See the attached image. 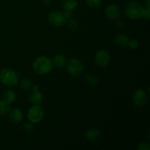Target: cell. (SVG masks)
<instances>
[{"mask_svg":"<svg viewBox=\"0 0 150 150\" xmlns=\"http://www.w3.org/2000/svg\"><path fill=\"white\" fill-rule=\"evenodd\" d=\"M3 99L9 103H13L16 100V94L12 89H7L3 93Z\"/></svg>","mask_w":150,"mask_h":150,"instance_id":"17","label":"cell"},{"mask_svg":"<svg viewBox=\"0 0 150 150\" xmlns=\"http://www.w3.org/2000/svg\"><path fill=\"white\" fill-rule=\"evenodd\" d=\"M23 129H24V130L26 132V133H32V132L34 130L33 123H32L31 122L26 123V124L24 125V126H23Z\"/></svg>","mask_w":150,"mask_h":150,"instance_id":"23","label":"cell"},{"mask_svg":"<svg viewBox=\"0 0 150 150\" xmlns=\"http://www.w3.org/2000/svg\"><path fill=\"white\" fill-rule=\"evenodd\" d=\"M95 61L97 65L101 67H105L111 61L110 54L105 50H100L95 54Z\"/></svg>","mask_w":150,"mask_h":150,"instance_id":"6","label":"cell"},{"mask_svg":"<svg viewBox=\"0 0 150 150\" xmlns=\"http://www.w3.org/2000/svg\"><path fill=\"white\" fill-rule=\"evenodd\" d=\"M0 81L7 87H13L18 83V76L13 69L6 67L0 71Z\"/></svg>","mask_w":150,"mask_h":150,"instance_id":"3","label":"cell"},{"mask_svg":"<svg viewBox=\"0 0 150 150\" xmlns=\"http://www.w3.org/2000/svg\"><path fill=\"white\" fill-rule=\"evenodd\" d=\"M127 45H128V46L130 47L131 49H136V48H139V41L136 39L129 40Z\"/></svg>","mask_w":150,"mask_h":150,"instance_id":"22","label":"cell"},{"mask_svg":"<svg viewBox=\"0 0 150 150\" xmlns=\"http://www.w3.org/2000/svg\"><path fill=\"white\" fill-rule=\"evenodd\" d=\"M66 63H67V59L64 54H59L54 57L53 64L57 68H61V67H64Z\"/></svg>","mask_w":150,"mask_h":150,"instance_id":"13","label":"cell"},{"mask_svg":"<svg viewBox=\"0 0 150 150\" xmlns=\"http://www.w3.org/2000/svg\"><path fill=\"white\" fill-rule=\"evenodd\" d=\"M145 12H146V9L144 6L136 1L128 3L125 9V13L127 17L133 20L144 18Z\"/></svg>","mask_w":150,"mask_h":150,"instance_id":"2","label":"cell"},{"mask_svg":"<svg viewBox=\"0 0 150 150\" xmlns=\"http://www.w3.org/2000/svg\"><path fill=\"white\" fill-rule=\"evenodd\" d=\"M79 21L75 18H70V20L67 22V26H68L69 29L71 30H76L79 27Z\"/></svg>","mask_w":150,"mask_h":150,"instance_id":"20","label":"cell"},{"mask_svg":"<svg viewBox=\"0 0 150 150\" xmlns=\"http://www.w3.org/2000/svg\"><path fill=\"white\" fill-rule=\"evenodd\" d=\"M133 101L134 105L138 108H142L147 103L148 98L144 89H137L133 95Z\"/></svg>","mask_w":150,"mask_h":150,"instance_id":"7","label":"cell"},{"mask_svg":"<svg viewBox=\"0 0 150 150\" xmlns=\"http://www.w3.org/2000/svg\"><path fill=\"white\" fill-rule=\"evenodd\" d=\"M53 62L46 56H40L34 60L32 68L39 75L48 74L53 69Z\"/></svg>","mask_w":150,"mask_h":150,"instance_id":"1","label":"cell"},{"mask_svg":"<svg viewBox=\"0 0 150 150\" xmlns=\"http://www.w3.org/2000/svg\"><path fill=\"white\" fill-rule=\"evenodd\" d=\"M105 14L108 18L111 20H117L121 15V10L117 4H109L105 9Z\"/></svg>","mask_w":150,"mask_h":150,"instance_id":"9","label":"cell"},{"mask_svg":"<svg viewBox=\"0 0 150 150\" xmlns=\"http://www.w3.org/2000/svg\"><path fill=\"white\" fill-rule=\"evenodd\" d=\"M129 38L125 35H118L114 38L115 44L119 47H125L127 45Z\"/></svg>","mask_w":150,"mask_h":150,"instance_id":"15","label":"cell"},{"mask_svg":"<svg viewBox=\"0 0 150 150\" xmlns=\"http://www.w3.org/2000/svg\"><path fill=\"white\" fill-rule=\"evenodd\" d=\"M9 119L12 122L15 124H18L23 120V114L20 108H15L13 109H10L8 113Z\"/></svg>","mask_w":150,"mask_h":150,"instance_id":"10","label":"cell"},{"mask_svg":"<svg viewBox=\"0 0 150 150\" xmlns=\"http://www.w3.org/2000/svg\"><path fill=\"white\" fill-rule=\"evenodd\" d=\"M48 20L51 24L55 26H62L65 23L66 18L62 11H53L49 13Z\"/></svg>","mask_w":150,"mask_h":150,"instance_id":"8","label":"cell"},{"mask_svg":"<svg viewBox=\"0 0 150 150\" xmlns=\"http://www.w3.org/2000/svg\"><path fill=\"white\" fill-rule=\"evenodd\" d=\"M100 136V132L98 128H95V127L89 129L85 133V138L89 142H95L98 140Z\"/></svg>","mask_w":150,"mask_h":150,"instance_id":"12","label":"cell"},{"mask_svg":"<svg viewBox=\"0 0 150 150\" xmlns=\"http://www.w3.org/2000/svg\"><path fill=\"white\" fill-rule=\"evenodd\" d=\"M19 85H20L21 89H23V91H26V92L30 91L33 88V83L29 78H24V79H22L20 81Z\"/></svg>","mask_w":150,"mask_h":150,"instance_id":"16","label":"cell"},{"mask_svg":"<svg viewBox=\"0 0 150 150\" xmlns=\"http://www.w3.org/2000/svg\"><path fill=\"white\" fill-rule=\"evenodd\" d=\"M149 2H150V0H146V7H145V9H146V10H149Z\"/></svg>","mask_w":150,"mask_h":150,"instance_id":"28","label":"cell"},{"mask_svg":"<svg viewBox=\"0 0 150 150\" xmlns=\"http://www.w3.org/2000/svg\"><path fill=\"white\" fill-rule=\"evenodd\" d=\"M62 7L64 10L73 12L78 7L77 0H64Z\"/></svg>","mask_w":150,"mask_h":150,"instance_id":"14","label":"cell"},{"mask_svg":"<svg viewBox=\"0 0 150 150\" xmlns=\"http://www.w3.org/2000/svg\"><path fill=\"white\" fill-rule=\"evenodd\" d=\"M29 99L32 105H40L43 100V96L39 90H34L29 95Z\"/></svg>","mask_w":150,"mask_h":150,"instance_id":"11","label":"cell"},{"mask_svg":"<svg viewBox=\"0 0 150 150\" xmlns=\"http://www.w3.org/2000/svg\"><path fill=\"white\" fill-rule=\"evenodd\" d=\"M137 149L140 150H149L150 149L149 144L146 143V142H142L138 146Z\"/></svg>","mask_w":150,"mask_h":150,"instance_id":"24","label":"cell"},{"mask_svg":"<svg viewBox=\"0 0 150 150\" xmlns=\"http://www.w3.org/2000/svg\"><path fill=\"white\" fill-rule=\"evenodd\" d=\"M63 14H64V18H65L66 20H67V19H70V18L72 17V16H73V12L68 11V10H64Z\"/></svg>","mask_w":150,"mask_h":150,"instance_id":"25","label":"cell"},{"mask_svg":"<svg viewBox=\"0 0 150 150\" xmlns=\"http://www.w3.org/2000/svg\"><path fill=\"white\" fill-rule=\"evenodd\" d=\"M86 4L92 7H98L100 6L103 0H85Z\"/></svg>","mask_w":150,"mask_h":150,"instance_id":"21","label":"cell"},{"mask_svg":"<svg viewBox=\"0 0 150 150\" xmlns=\"http://www.w3.org/2000/svg\"><path fill=\"white\" fill-rule=\"evenodd\" d=\"M67 70L69 74L73 77H79L81 76L84 70V67L80 59L72 58L67 64Z\"/></svg>","mask_w":150,"mask_h":150,"instance_id":"4","label":"cell"},{"mask_svg":"<svg viewBox=\"0 0 150 150\" xmlns=\"http://www.w3.org/2000/svg\"><path fill=\"white\" fill-rule=\"evenodd\" d=\"M86 80L87 81V83L89 84H90L91 86H96L97 84L99 82V79L95 75L93 74H88L86 77Z\"/></svg>","mask_w":150,"mask_h":150,"instance_id":"19","label":"cell"},{"mask_svg":"<svg viewBox=\"0 0 150 150\" xmlns=\"http://www.w3.org/2000/svg\"><path fill=\"white\" fill-rule=\"evenodd\" d=\"M53 0H42V2L44 5H49L52 3Z\"/></svg>","mask_w":150,"mask_h":150,"instance_id":"27","label":"cell"},{"mask_svg":"<svg viewBox=\"0 0 150 150\" xmlns=\"http://www.w3.org/2000/svg\"><path fill=\"white\" fill-rule=\"evenodd\" d=\"M10 110V103L4 100V99L0 100V117L7 115Z\"/></svg>","mask_w":150,"mask_h":150,"instance_id":"18","label":"cell"},{"mask_svg":"<svg viewBox=\"0 0 150 150\" xmlns=\"http://www.w3.org/2000/svg\"><path fill=\"white\" fill-rule=\"evenodd\" d=\"M27 117L29 121L33 124L40 122L44 118L43 109L40 106V105H32L28 111Z\"/></svg>","mask_w":150,"mask_h":150,"instance_id":"5","label":"cell"},{"mask_svg":"<svg viewBox=\"0 0 150 150\" xmlns=\"http://www.w3.org/2000/svg\"><path fill=\"white\" fill-rule=\"evenodd\" d=\"M117 26L119 28H123L125 26V22L122 20H118L117 21Z\"/></svg>","mask_w":150,"mask_h":150,"instance_id":"26","label":"cell"}]
</instances>
